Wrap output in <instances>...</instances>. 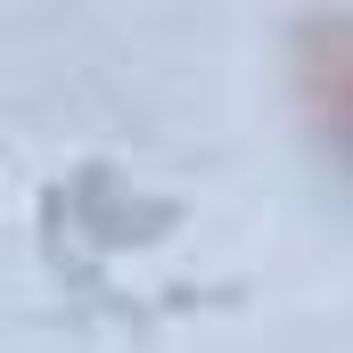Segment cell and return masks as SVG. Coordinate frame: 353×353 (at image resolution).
I'll return each mask as SVG.
<instances>
[{"mask_svg":"<svg viewBox=\"0 0 353 353\" xmlns=\"http://www.w3.org/2000/svg\"><path fill=\"white\" fill-rule=\"evenodd\" d=\"M304 99H312L321 140L353 165V17L304 33Z\"/></svg>","mask_w":353,"mask_h":353,"instance_id":"1","label":"cell"}]
</instances>
